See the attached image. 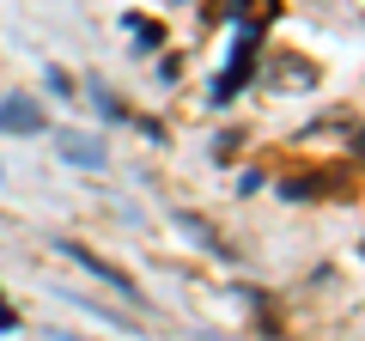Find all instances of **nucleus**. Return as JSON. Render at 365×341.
I'll use <instances>...</instances> for the list:
<instances>
[{
  "label": "nucleus",
  "mask_w": 365,
  "mask_h": 341,
  "mask_svg": "<svg viewBox=\"0 0 365 341\" xmlns=\"http://www.w3.org/2000/svg\"><path fill=\"white\" fill-rule=\"evenodd\" d=\"M61 256H67V263H79V268H86L91 280H104L110 292H122V299H140V292H134V280L122 275L116 263H104V256H98V250H86V244H73V238H61Z\"/></svg>",
  "instance_id": "1"
},
{
  "label": "nucleus",
  "mask_w": 365,
  "mask_h": 341,
  "mask_svg": "<svg viewBox=\"0 0 365 341\" xmlns=\"http://www.w3.org/2000/svg\"><path fill=\"white\" fill-rule=\"evenodd\" d=\"M49 116L37 110V98H0V134H43Z\"/></svg>",
  "instance_id": "2"
},
{
  "label": "nucleus",
  "mask_w": 365,
  "mask_h": 341,
  "mask_svg": "<svg viewBox=\"0 0 365 341\" xmlns=\"http://www.w3.org/2000/svg\"><path fill=\"white\" fill-rule=\"evenodd\" d=\"M61 158H67V165H104V153H98L91 141H79V134H67V141H61Z\"/></svg>",
  "instance_id": "3"
},
{
  "label": "nucleus",
  "mask_w": 365,
  "mask_h": 341,
  "mask_svg": "<svg viewBox=\"0 0 365 341\" xmlns=\"http://www.w3.org/2000/svg\"><path fill=\"white\" fill-rule=\"evenodd\" d=\"M13 323H19V317H13V311H6V299H0V329H13Z\"/></svg>",
  "instance_id": "4"
}]
</instances>
